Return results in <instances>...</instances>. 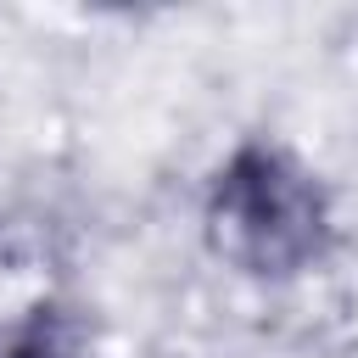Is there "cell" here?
I'll return each instance as SVG.
<instances>
[{"mask_svg": "<svg viewBox=\"0 0 358 358\" xmlns=\"http://www.w3.org/2000/svg\"><path fill=\"white\" fill-rule=\"evenodd\" d=\"M224 213L229 224L252 241L257 257H291L308 246V218L319 224V213L308 207V190L296 185V173H285L274 157H241L224 179Z\"/></svg>", "mask_w": 358, "mask_h": 358, "instance_id": "1", "label": "cell"}, {"mask_svg": "<svg viewBox=\"0 0 358 358\" xmlns=\"http://www.w3.org/2000/svg\"><path fill=\"white\" fill-rule=\"evenodd\" d=\"M11 358H45V352H39V347H17Z\"/></svg>", "mask_w": 358, "mask_h": 358, "instance_id": "2", "label": "cell"}]
</instances>
